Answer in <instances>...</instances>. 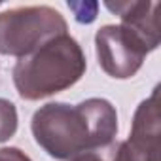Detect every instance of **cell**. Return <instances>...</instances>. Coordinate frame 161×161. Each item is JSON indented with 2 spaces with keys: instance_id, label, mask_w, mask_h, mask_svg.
<instances>
[{
  "instance_id": "9",
  "label": "cell",
  "mask_w": 161,
  "mask_h": 161,
  "mask_svg": "<svg viewBox=\"0 0 161 161\" xmlns=\"http://www.w3.org/2000/svg\"><path fill=\"white\" fill-rule=\"evenodd\" d=\"M108 161H142V159L133 152V148H131L127 142H118V144L110 150Z\"/></svg>"
},
{
  "instance_id": "10",
  "label": "cell",
  "mask_w": 161,
  "mask_h": 161,
  "mask_svg": "<svg viewBox=\"0 0 161 161\" xmlns=\"http://www.w3.org/2000/svg\"><path fill=\"white\" fill-rule=\"evenodd\" d=\"M0 161H31V159L17 148H4L0 150Z\"/></svg>"
},
{
  "instance_id": "6",
  "label": "cell",
  "mask_w": 161,
  "mask_h": 161,
  "mask_svg": "<svg viewBox=\"0 0 161 161\" xmlns=\"http://www.w3.org/2000/svg\"><path fill=\"white\" fill-rule=\"evenodd\" d=\"M106 8L119 15L121 25L136 32L152 49L159 46L161 23H159V2H106Z\"/></svg>"
},
{
  "instance_id": "11",
  "label": "cell",
  "mask_w": 161,
  "mask_h": 161,
  "mask_svg": "<svg viewBox=\"0 0 161 161\" xmlns=\"http://www.w3.org/2000/svg\"><path fill=\"white\" fill-rule=\"evenodd\" d=\"M70 161H104L97 152H87V153H82V155H76L72 157Z\"/></svg>"
},
{
  "instance_id": "4",
  "label": "cell",
  "mask_w": 161,
  "mask_h": 161,
  "mask_svg": "<svg viewBox=\"0 0 161 161\" xmlns=\"http://www.w3.org/2000/svg\"><path fill=\"white\" fill-rule=\"evenodd\" d=\"M99 64L112 78H131L142 66L152 47L123 25H106L95 36Z\"/></svg>"
},
{
  "instance_id": "5",
  "label": "cell",
  "mask_w": 161,
  "mask_h": 161,
  "mask_svg": "<svg viewBox=\"0 0 161 161\" xmlns=\"http://www.w3.org/2000/svg\"><path fill=\"white\" fill-rule=\"evenodd\" d=\"M127 144L142 161H159L161 127H159V87L146 99L133 119V131Z\"/></svg>"
},
{
  "instance_id": "1",
  "label": "cell",
  "mask_w": 161,
  "mask_h": 161,
  "mask_svg": "<svg viewBox=\"0 0 161 161\" xmlns=\"http://www.w3.org/2000/svg\"><path fill=\"white\" fill-rule=\"evenodd\" d=\"M116 131V110L104 99H87L76 106L51 103L32 116L36 142L57 159H72L106 148Z\"/></svg>"
},
{
  "instance_id": "3",
  "label": "cell",
  "mask_w": 161,
  "mask_h": 161,
  "mask_svg": "<svg viewBox=\"0 0 161 161\" xmlns=\"http://www.w3.org/2000/svg\"><path fill=\"white\" fill-rule=\"evenodd\" d=\"M61 34H66V21L49 6H23L0 14L2 55L21 59Z\"/></svg>"
},
{
  "instance_id": "8",
  "label": "cell",
  "mask_w": 161,
  "mask_h": 161,
  "mask_svg": "<svg viewBox=\"0 0 161 161\" xmlns=\"http://www.w3.org/2000/svg\"><path fill=\"white\" fill-rule=\"evenodd\" d=\"M68 8L74 12L78 23H93L97 17V2H68Z\"/></svg>"
},
{
  "instance_id": "2",
  "label": "cell",
  "mask_w": 161,
  "mask_h": 161,
  "mask_svg": "<svg viewBox=\"0 0 161 161\" xmlns=\"http://www.w3.org/2000/svg\"><path fill=\"white\" fill-rule=\"evenodd\" d=\"M84 72L86 57L82 47L68 34H61L17 61L14 84L23 99L38 101L74 86Z\"/></svg>"
},
{
  "instance_id": "7",
  "label": "cell",
  "mask_w": 161,
  "mask_h": 161,
  "mask_svg": "<svg viewBox=\"0 0 161 161\" xmlns=\"http://www.w3.org/2000/svg\"><path fill=\"white\" fill-rule=\"evenodd\" d=\"M15 129H17L15 106L6 99H0V142L12 138Z\"/></svg>"
}]
</instances>
